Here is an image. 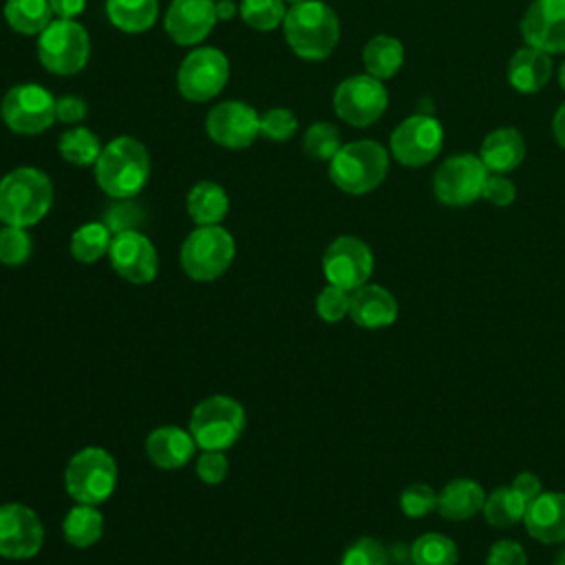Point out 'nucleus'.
Masks as SVG:
<instances>
[{
  "label": "nucleus",
  "mask_w": 565,
  "mask_h": 565,
  "mask_svg": "<svg viewBox=\"0 0 565 565\" xmlns=\"http://www.w3.org/2000/svg\"><path fill=\"white\" fill-rule=\"evenodd\" d=\"M108 22L124 33H143L159 18L157 0H106Z\"/></svg>",
  "instance_id": "nucleus-28"
},
{
  "label": "nucleus",
  "mask_w": 565,
  "mask_h": 565,
  "mask_svg": "<svg viewBox=\"0 0 565 565\" xmlns=\"http://www.w3.org/2000/svg\"><path fill=\"white\" fill-rule=\"evenodd\" d=\"M552 77V60L545 51L521 46L508 62V84L523 95L539 93Z\"/></svg>",
  "instance_id": "nucleus-23"
},
{
  "label": "nucleus",
  "mask_w": 565,
  "mask_h": 565,
  "mask_svg": "<svg viewBox=\"0 0 565 565\" xmlns=\"http://www.w3.org/2000/svg\"><path fill=\"white\" fill-rule=\"evenodd\" d=\"M373 252L358 236H338L322 254V274L329 285L353 291L373 274Z\"/></svg>",
  "instance_id": "nucleus-14"
},
{
  "label": "nucleus",
  "mask_w": 565,
  "mask_h": 565,
  "mask_svg": "<svg viewBox=\"0 0 565 565\" xmlns=\"http://www.w3.org/2000/svg\"><path fill=\"white\" fill-rule=\"evenodd\" d=\"M110 267L128 282L146 285L159 271V256L154 245L139 230L115 234L108 249Z\"/></svg>",
  "instance_id": "nucleus-17"
},
{
  "label": "nucleus",
  "mask_w": 565,
  "mask_h": 565,
  "mask_svg": "<svg viewBox=\"0 0 565 565\" xmlns=\"http://www.w3.org/2000/svg\"><path fill=\"white\" fill-rule=\"evenodd\" d=\"M552 132H554V139L556 143L565 150V102L558 106L554 119H552Z\"/></svg>",
  "instance_id": "nucleus-49"
},
{
  "label": "nucleus",
  "mask_w": 565,
  "mask_h": 565,
  "mask_svg": "<svg viewBox=\"0 0 565 565\" xmlns=\"http://www.w3.org/2000/svg\"><path fill=\"white\" fill-rule=\"evenodd\" d=\"M236 243L221 225H196L181 245L179 263L183 271L199 282L221 278L232 265Z\"/></svg>",
  "instance_id": "nucleus-5"
},
{
  "label": "nucleus",
  "mask_w": 565,
  "mask_h": 565,
  "mask_svg": "<svg viewBox=\"0 0 565 565\" xmlns=\"http://www.w3.org/2000/svg\"><path fill=\"white\" fill-rule=\"evenodd\" d=\"M298 130V119L289 108H269L260 115V137L285 143L289 141Z\"/></svg>",
  "instance_id": "nucleus-39"
},
{
  "label": "nucleus",
  "mask_w": 565,
  "mask_h": 565,
  "mask_svg": "<svg viewBox=\"0 0 565 565\" xmlns=\"http://www.w3.org/2000/svg\"><path fill=\"white\" fill-rule=\"evenodd\" d=\"M196 448L192 433L179 426H159L146 437V455L161 470L183 468Z\"/></svg>",
  "instance_id": "nucleus-22"
},
{
  "label": "nucleus",
  "mask_w": 565,
  "mask_h": 565,
  "mask_svg": "<svg viewBox=\"0 0 565 565\" xmlns=\"http://www.w3.org/2000/svg\"><path fill=\"white\" fill-rule=\"evenodd\" d=\"M285 2H289V4H294V2H300V0H285Z\"/></svg>",
  "instance_id": "nucleus-53"
},
{
  "label": "nucleus",
  "mask_w": 565,
  "mask_h": 565,
  "mask_svg": "<svg viewBox=\"0 0 565 565\" xmlns=\"http://www.w3.org/2000/svg\"><path fill=\"white\" fill-rule=\"evenodd\" d=\"M349 298L351 291L335 285H327L316 298V311L324 322H338L344 316H349Z\"/></svg>",
  "instance_id": "nucleus-42"
},
{
  "label": "nucleus",
  "mask_w": 565,
  "mask_h": 565,
  "mask_svg": "<svg viewBox=\"0 0 565 565\" xmlns=\"http://www.w3.org/2000/svg\"><path fill=\"white\" fill-rule=\"evenodd\" d=\"M62 532L73 547H90L102 539L104 516L97 505L77 503L66 512L62 521Z\"/></svg>",
  "instance_id": "nucleus-30"
},
{
  "label": "nucleus",
  "mask_w": 565,
  "mask_h": 565,
  "mask_svg": "<svg viewBox=\"0 0 565 565\" xmlns=\"http://www.w3.org/2000/svg\"><path fill=\"white\" fill-rule=\"evenodd\" d=\"M205 132L221 148L243 150L260 135V115L241 99H225L207 110Z\"/></svg>",
  "instance_id": "nucleus-15"
},
{
  "label": "nucleus",
  "mask_w": 565,
  "mask_h": 565,
  "mask_svg": "<svg viewBox=\"0 0 565 565\" xmlns=\"http://www.w3.org/2000/svg\"><path fill=\"white\" fill-rule=\"evenodd\" d=\"M388 106V93L382 79L362 73L342 79L333 90V110L335 115L353 126L366 128L375 124Z\"/></svg>",
  "instance_id": "nucleus-12"
},
{
  "label": "nucleus",
  "mask_w": 565,
  "mask_h": 565,
  "mask_svg": "<svg viewBox=\"0 0 565 565\" xmlns=\"http://www.w3.org/2000/svg\"><path fill=\"white\" fill-rule=\"evenodd\" d=\"M245 428V411L230 395H210L199 402L190 417V433L203 450H225L236 444Z\"/></svg>",
  "instance_id": "nucleus-8"
},
{
  "label": "nucleus",
  "mask_w": 565,
  "mask_h": 565,
  "mask_svg": "<svg viewBox=\"0 0 565 565\" xmlns=\"http://www.w3.org/2000/svg\"><path fill=\"white\" fill-rule=\"evenodd\" d=\"M525 532L545 545L565 543V492L547 490L527 503Z\"/></svg>",
  "instance_id": "nucleus-20"
},
{
  "label": "nucleus",
  "mask_w": 565,
  "mask_h": 565,
  "mask_svg": "<svg viewBox=\"0 0 565 565\" xmlns=\"http://www.w3.org/2000/svg\"><path fill=\"white\" fill-rule=\"evenodd\" d=\"M404 44L386 33L371 38L362 51L364 71L377 79H391L404 64Z\"/></svg>",
  "instance_id": "nucleus-27"
},
{
  "label": "nucleus",
  "mask_w": 565,
  "mask_h": 565,
  "mask_svg": "<svg viewBox=\"0 0 565 565\" xmlns=\"http://www.w3.org/2000/svg\"><path fill=\"white\" fill-rule=\"evenodd\" d=\"M481 199H486L490 205L505 207V205H510V203L516 199V185H514V181L508 179L505 174L490 172L488 179H486V183H483Z\"/></svg>",
  "instance_id": "nucleus-44"
},
{
  "label": "nucleus",
  "mask_w": 565,
  "mask_h": 565,
  "mask_svg": "<svg viewBox=\"0 0 565 565\" xmlns=\"http://www.w3.org/2000/svg\"><path fill=\"white\" fill-rule=\"evenodd\" d=\"M488 168L479 154L461 152L448 157L433 177V194L448 207H463L481 199Z\"/></svg>",
  "instance_id": "nucleus-11"
},
{
  "label": "nucleus",
  "mask_w": 565,
  "mask_h": 565,
  "mask_svg": "<svg viewBox=\"0 0 565 565\" xmlns=\"http://www.w3.org/2000/svg\"><path fill=\"white\" fill-rule=\"evenodd\" d=\"M340 565H388V556L377 539L360 536L344 550Z\"/></svg>",
  "instance_id": "nucleus-41"
},
{
  "label": "nucleus",
  "mask_w": 565,
  "mask_h": 565,
  "mask_svg": "<svg viewBox=\"0 0 565 565\" xmlns=\"http://www.w3.org/2000/svg\"><path fill=\"white\" fill-rule=\"evenodd\" d=\"M521 35L547 55L565 53V0H534L521 18Z\"/></svg>",
  "instance_id": "nucleus-18"
},
{
  "label": "nucleus",
  "mask_w": 565,
  "mask_h": 565,
  "mask_svg": "<svg viewBox=\"0 0 565 565\" xmlns=\"http://www.w3.org/2000/svg\"><path fill=\"white\" fill-rule=\"evenodd\" d=\"M486 492L475 479H452L441 492H437V512L448 521H466L472 519L479 510H483Z\"/></svg>",
  "instance_id": "nucleus-25"
},
{
  "label": "nucleus",
  "mask_w": 565,
  "mask_h": 565,
  "mask_svg": "<svg viewBox=\"0 0 565 565\" xmlns=\"http://www.w3.org/2000/svg\"><path fill=\"white\" fill-rule=\"evenodd\" d=\"M397 309L395 296L386 287L373 282L353 289L349 298V316L362 329L391 327L397 320Z\"/></svg>",
  "instance_id": "nucleus-21"
},
{
  "label": "nucleus",
  "mask_w": 565,
  "mask_h": 565,
  "mask_svg": "<svg viewBox=\"0 0 565 565\" xmlns=\"http://www.w3.org/2000/svg\"><path fill=\"white\" fill-rule=\"evenodd\" d=\"M558 84H561V88L565 90V62H563L561 68H558Z\"/></svg>",
  "instance_id": "nucleus-51"
},
{
  "label": "nucleus",
  "mask_w": 565,
  "mask_h": 565,
  "mask_svg": "<svg viewBox=\"0 0 565 565\" xmlns=\"http://www.w3.org/2000/svg\"><path fill=\"white\" fill-rule=\"evenodd\" d=\"M44 543V527L38 514L22 503L0 505V558H33Z\"/></svg>",
  "instance_id": "nucleus-16"
},
{
  "label": "nucleus",
  "mask_w": 565,
  "mask_h": 565,
  "mask_svg": "<svg viewBox=\"0 0 565 565\" xmlns=\"http://www.w3.org/2000/svg\"><path fill=\"white\" fill-rule=\"evenodd\" d=\"M86 113H88V106L82 97H77V95L55 97V119L62 124L77 126L79 121L86 119Z\"/></svg>",
  "instance_id": "nucleus-46"
},
{
  "label": "nucleus",
  "mask_w": 565,
  "mask_h": 565,
  "mask_svg": "<svg viewBox=\"0 0 565 565\" xmlns=\"http://www.w3.org/2000/svg\"><path fill=\"white\" fill-rule=\"evenodd\" d=\"M287 7L285 0H241L238 15L254 31H274L282 26Z\"/></svg>",
  "instance_id": "nucleus-35"
},
{
  "label": "nucleus",
  "mask_w": 565,
  "mask_h": 565,
  "mask_svg": "<svg viewBox=\"0 0 565 565\" xmlns=\"http://www.w3.org/2000/svg\"><path fill=\"white\" fill-rule=\"evenodd\" d=\"M512 488L530 503L532 499H536L541 492H543V486H541V479L534 475V472H519L512 481Z\"/></svg>",
  "instance_id": "nucleus-47"
},
{
  "label": "nucleus",
  "mask_w": 565,
  "mask_h": 565,
  "mask_svg": "<svg viewBox=\"0 0 565 565\" xmlns=\"http://www.w3.org/2000/svg\"><path fill=\"white\" fill-rule=\"evenodd\" d=\"M33 252V241L26 227L4 225L0 230V263L9 267H18L29 260Z\"/></svg>",
  "instance_id": "nucleus-37"
},
{
  "label": "nucleus",
  "mask_w": 565,
  "mask_h": 565,
  "mask_svg": "<svg viewBox=\"0 0 565 565\" xmlns=\"http://www.w3.org/2000/svg\"><path fill=\"white\" fill-rule=\"evenodd\" d=\"M102 141L99 137L86 128V126H71L68 130H64L57 139V152L62 154L64 161L73 163V166H95L97 157L102 154Z\"/></svg>",
  "instance_id": "nucleus-32"
},
{
  "label": "nucleus",
  "mask_w": 565,
  "mask_h": 565,
  "mask_svg": "<svg viewBox=\"0 0 565 565\" xmlns=\"http://www.w3.org/2000/svg\"><path fill=\"white\" fill-rule=\"evenodd\" d=\"M214 7H216V18H218L221 22L232 20V18L236 15V11H238V7H236L234 0H214Z\"/></svg>",
  "instance_id": "nucleus-50"
},
{
  "label": "nucleus",
  "mask_w": 565,
  "mask_h": 565,
  "mask_svg": "<svg viewBox=\"0 0 565 565\" xmlns=\"http://www.w3.org/2000/svg\"><path fill=\"white\" fill-rule=\"evenodd\" d=\"M49 4L60 20H75L86 9V0H49Z\"/></svg>",
  "instance_id": "nucleus-48"
},
{
  "label": "nucleus",
  "mask_w": 565,
  "mask_h": 565,
  "mask_svg": "<svg viewBox=\"0 0 565 565\" xmlns=\"http://www.w3.org/2000/svg\"><path fill=\"white\" fill-rule=\"evenodd\" d=\"M388 174V150L375 139L342 143L329 161V179L347 194H366Z\"/></svg>",
  "instance_id": "nucleus-4"
},
{
  "label": "nucleus",
  "mask_w": 565,
  "mask_h": 565,
  "mask_svg": "<svg viewBox=\"0 0 565 565\" xmlns=\"http://www.w3.org/2000/svg\"><path fill=\"white\" fill-rule=\"evenodd\" d=\"M216 22L214 0H172L163 15L168 38L181 46L201 44Z\"/></svg>",
  "instance_id": "nucleus-19"
},
{
  "label": "nucleus",
  "mask_w": 565,
  "mask_h": 565,
  "mask_svg": "<svg viewBox=\"0 0 565 565\" xmlns=\"http://www.w3.org/2000/svg\"><path fill=\"white\" fill-rule=\"evenodd\" d=\"M486 565H527V554L519 541L501 539L490 545Z\"/></svg>",
  "instance_id": "nucleus-45"
},
{
  "label": "nucleus",
  "mask_w": 565,
  "mask_h": 565,
  "mask_svg": "<svg viewBox=\"0 0 565 565\" xmlns=\"http://www.w3.org/2000/svg\"><path fill=\"white\" fill-rule=\"evenodd\" d=\"M113 234L102 221H90L79 225L71 236V254L79 263H95L102 256H108Z\"/></svg>",
  "instance_id": "nucleus-33"
},
{
  "label": "nucleus",
  "mask_w": 565,
  "mask_h": 565,
  "mask_svg": "<svg viewBox=\"0 0 565 565\" xmlns=\"http://www.w3.org/2000/svg\"><path fill=\"white\" fill-rule=\"evenodd\" d=\"M2 15L20 35H40L53 22L49 0H7Z\"/></svg>",
  "instance_id": "nucleus-29"
},
{
  "label": "nucleus",
  "mask_w": 565,
  "mask_h": 565,
  "mask_svg": "<svg viewBox=\"0 0 565 565\" xmlns=\"http://www.w3.org/2000/svg\"><path fill=\"white\" fill-rule=\"evenodd\" d=\"M230 79V60L216 46H196L179 64L177 88L188 102L214 99Z\"/></svg>",
  "instance_id": "nucleus-9"
},
{
  "label": "nucleus",
  "mask_w": 565,
  "mask_h": 565,
  "mask_svg": "<svg viewBox=\"0 0 565 565\" xmlns=\"http://www.w3.org/2000/svg\"><path fill=\"white\" fill-rule=\"evenodd\" d=\"M227 468L230 461L223 450H203L196 459V477L207 486L221 483L227 477Z\"/></svg>",
  "instance_id": "nucleus-43"
},
{
  "label": "nucleus",
  "mask_w": 565,
  "mask_h": 565,
  "mask_svg": "<svg viewBox=\"0 0 565 565\" xmlns=\"http://www.w3.org/2000/svg\"><path fill=\"white\" fill-rule=\"evenodd\" d=\"M185 210L196 225H221L230 210V199L223 185L214 181H199L185 196Z\"/></svg>",
  "instance_id": "nucleus-26"
},
{
  "label": "nucleus",
  "mask_w": 565,
  "mask_h": 565,
  "mask_svg": "<svg viewBox=\"0 0 565 565\" xmlns=\"http://www.w3.org/2000/svg\"><path fill=\"white\" fill-rule=\"evenodd\" d=\"M53 205V183L46 172L22 166L0 179V223L31 227Z\"/></svg>",
  "instance_id": "nucleus-3"
},
{
  "label": "nucleus",
  "mask_w": 565,
  "mask_h": 565,
  "mask_svg": "<svg viewBox=\"0 0 565 565\" xmlns=\"http://www.w3.org/2000/svg\"><path fill=\"white\" fill-rule=\"evenodd\" d=\"M342 148L340 130L329 121H313L302 137V152L313 161H331Z\"/></svg>",
  "instance_id": "nucleus-36"
},
{
  "label": "nucleus",
  "mask_w": 565,
  "mask_h": 565,
  "mask_svg": "<svg viewBox=\"0 0 565 565\" xmlns=\"http://www.w3.org/2000/svg\"><path fill=\"white\" fill-rule=\"evenodd\" d=\"M399 510L411 519H419L437 510V492L428 483H411L399 494Z\"/></svg>",
  "instance_id": "nucleus-40"
},
{
  "label": "nucleus",
  "mask_w": 565,
  "mask_h": 565,
  "mask_svg": "<svg viewBox=\"0 0 565 565\" xmlns=\"http://www.w3.org/2000/svg\"><path fill=\"white\" fill-rule=\"evenodd\" d=\"M479 157L488 168V172L508 174L514 168H519L521 161L525 159V139L512 126L494 128L492 132L486 135Z\"/></svg>",
  "instance_id": "nucleus-24"
},
{
  "label": "nucleus",
  "mask_w": 565,
  "mask_h": 565,
  "mask_svg": "<svg viewBox=\"0 0 565 565\" xmlns=\"http://www.w3.org/2000/svg\"><path fill=\"white\" fill-rule=\"evenodd\" d=\"M64 486L77 503H104L117 486V463L113 455L99 446L77 450L66 463Z\"/></svg>",
  "instance_id": "nucleus-6"
},
{
  "label": "nucleus",
  "mask_w": 565,
  "mask_h": 565,
  "mask_svg": "<svg viewBox=\"0 0 565 565\" xmlns=\"http://www.w3.org/2000/svg\"><path fill=\"white\" fill-rule=\"evenodd\" d=\"M554 565H565V550H563V552H558V556H556Z\"/></svg>",
  "instance_id": "nucleus-52"
},
{
  "label": "nucleus",
  "mask_w": 565,
  "mask_h": 565,
  "mask_svg": "<svg viewBox=\"0 0 565 565\" xmlns=\"http://www.w3.org/2000/svg\"><path fill=\"white\" fill-rule=\"evenodd\" d=\"M444 146V126L426 113L406 117L391 132V154L406 168H422L437 159Z\"/></svg>",
  "instance_id": "nucleus-13"
},
{
  "label": "nucleus",
  "mask_w": 565,
  "mask_h": 565,
  "mask_svg": "<svg viewBox=\"0 0 565 565\" xmlns=\"http://www.w3.org/2000/svg\"><path fill=\"white\" fill-rule=\"evenodd\" d=\"M525 510H527V501L512 486H501V488H494L490 494H486L483 516L492 527H510L521 523L525 516Z\"/></svg>",
  "instance_id": "nucleus-31"
},
{
  "label": "nucleus",
  "mask_w": 565,
  "mask_h": 565,
  "mask_svg": "<svg viewBox=\"0 0 565 565\" xmlns=\"http://www.w3.org/2000/svg\"><path fill=\"white\" fill-rule=\"evenodd\" d=\"M411 558L415 565H457L459 550L450 536L426 532L413 541Z\"/></svg>",
  "instance_id": "nucleus-34"
},
{
  "label": "nucleus",
  "mask_w": 565,
  "mask_h": 565,
  "mask_svg": "<svg viewBox=\"0 0 565 565\" xmlns=\"http://www.w3.org/2000/svg\"><path fill=\"white\" fill-rule=\"evenodd\" d=\"M90 55V38L88 31L75 20L55 18L40 35H38V60L40 64L62 77L77 75Z\"/></svg>",
  "instance_id": "nucleus-7"
},
{
  "label": "nucleus",
  "mask_w": 565,
  "mask_h": 565,
  "mask_svg": "<svg viewBox=\"0 0 565 565\" xmlns=\"http://www.w3.org/2000/svg\"><path fill=\"white\" fill-rule=\"evenodd\" d=\"M93 172L95 183L110 199H135L150 179V152L139 139L119 135L102 148Z\"/></svg>",
  "instance_id": "nucleus-1"
},
{
  "label": "nucleus",
  "mask_w": 565,
  "mask_h": 565,
  "mask_svg": "<svg viewBox=\"0 0 565 565\" xmlns=\"http://www.w3.org/2000/svg\"><path fill=\"white\" fill-rule=\"evenodd\" d=\"M102 223L110 230L113 236L121 232H132L139 230V225L143 223V210L132 199H115V203L106 207Z\"/></svg>",
  "instance_id": "nucleus-38"
},
{
  "label": "nucleus",
  "mask_w": 565,
  "mask_h": 565,
  "mask_svg": "<svg viewBox=\"0 0 565 565\" xmlns=\"http://www.w3.org/2000/svg\"><path fill=\"white\" fill-rule=\"evenodd\" d=\"M287 46L302 60H327L340 42L338 13L322 0L294 2L282 20Z\"/></svg>",
  "instance_id": "nucleus-2"
},
{
  "label": "nucleus",
  "mask_w": 565,
  "mask_h": 565,
  "mask_svg": "<svg viewBox=\"0 0 565 565\" xmlns=\"http://www.w3.org/2000/svg\"><path fill=\"white\" fill-rule=\"evenodd\" d=\"M0 117L18 135H40L57 121L55 97L40 84H15L0 102Z\"/></svg>",
  "instance_id": "nucleus-10"
}]
</instances>
